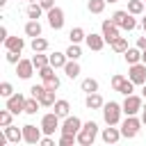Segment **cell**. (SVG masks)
<instances>
[{"mask_svg":"<svg viewBox=\"0 0 146 146\" xmlns=\"http://www.w3.org/2000/svg\"><path fill=\"white\" fill-rule=\"evenodd\" d=\"M96 137H98V123L96 121H87V123H82V130L78 132V144L91 146L96 141Z\"/></svg>","mask_w":146,"mask_h":146,"instance_id":"cell-1","label":"cell"},{"mask_svg":"<svg viewBox=\"0 0 146 146\" xmlns=\"http://www.w3.org/2000/svg\"><path fill=\"white\" fill-rule=\"evenodd\" d=\"M121 112H123V105H119V103H114V100L105 103V105H103V119H105V123H107V125H119Z\"/></svg>","mask_w":146,"mask_h":146,"instance_id":"cell-2","label":"cell"},{"mask_svg":"<svg viewBox=\"0 0 146 146\" xmlns=\"http://www.w3.org/2000/svg\"><path fill=\"white\" fill-rule=\"evenodd\" d=\"M112 21H114L121 30H128V32H132V30L137 27V21H135V16H132L128 9H119V11H114V14H112Z\"/></svg>","mask_w":146,"mask_h":146,"instance_id":"cell-3","label":"cell"},{"mask_svg":"<svg viewBox=\"0 0 146 146\" xmlns=\"http://www.w3.org/2000/svg\"><path fill=\"white\" fill-rule=\"evenodd\" d=\"M141 119H137V114H130L123 123H121V135L125 137V139H132V137H137L139 135V130H141Z\"/></svg>","mask_w":146,"mask_h":146,"instance_id":"cell-4","label":"cell"},{"mask_svg":"<svg viewBox=\"0 0 146 146\" xmlns=\"http://www.w3.org/2000/svg\"><path fill=\"white\" fill-rule=\"evenodd\" d=\"M59 128H62L59 125V116L55 112H48V114L41 116V130H43V135H55Z\"/></svg>","mask_w":146,"mask_h":146,"instance_id":"cell-5","label":"cell"},{"mask_svg":"<svg viewBox=\"0 0 146 146\" xmlns=\"http://www.w3.org/2000/svg\"><path fill=\"white\" fill-rule=\"evenodd\" d=\"M141 107H144V100H141L139 96H135V94L125 96V100H123V114H125V116L141 112Z\"/></svg>","mask_w":146,"mask_h":146,"instance_id":"cell-6","label":"cell"},{"mask_svg":"<svg viewBox=\"0 0 146 146\" xmlns=\"http://www.w3.org/2000/svg\"><path fill=\"white\" fill-rule=\"evenodd\" d=\"M119 30H121V27H119V25H116L112 18L100 23V32H103V36H105V41H107V43H112L116 36H121V34H119Z\"/></svg>","mask_w":146,"mask_h":146,"instance_id":"cell-7","label":"cell"},{"mask_svg":"<svg viewBox=\"0 0 146 146\" xmlns=\"http://www.w3.org/2000/svg\"><path fill=\"white\" fill-rule=\"evenodd\" d=\"M128 78H130L135 84H146V64H144V62L132 64L130 71H128Z\"/></svg>","mask_w":146,"mask_h":146,"instance_id":"cell-8","label":"cell"},{"mask_svg":"<svg viewBox=\"0 0 146 146\" xmlns=\"http://www.w3.org/2000/svg\"><path fill=\"white\" fill-rule=\"evenodd\" d=\"M41 137H43V130H41V128L32 125V123L23 125V141H27V144H39Z\"/></svg>","mask_w":146,"mask_h":146,"instance_id":"cell-9","label":"cell"},{"mask_svg":"<svg viewBox=\"0 0 146 146\" xmlns=\"http://www.w3.org/2000/svg\"><path fill=\"white\" fill-rule=\"evenodd\" d=\"M59 130H62L64 135H78V132L82 130V121H80L78 116H71V114H68V116L64 119V123H62Z\"/></svg>","mask_w":146,"mask_h":146,"instance_id":"cell-10","label":"cell"},{"mask_svg":"<svg viewBox=\"0 0 146 146\" xmlns=\"http://www.w3.org/2000/svg\"><path fill=\"white\" fill-rule=\"evenodd\" d=\"M48 25L52 30H62L64 27V9L62 7H52L48 11Z\"/></svg>","mask_w":146,"mask_h":146,"instance_id":"cell-11","label":"cell"},{"mask_svg":"<svg viewBox=\"0 0 146 146\" xmlns=\"http://www.w3.org/2000/svg\"><path fill=\"white\" fill-rule=\"evenodd\" d=\"M25 96L23 94H11L9 98H7V107L14 112V114H21V112H25Z\"/></svg>","mask_w":146,"mask_h":146,"instance_id":"cell-12","label":"cell"},{"mask_svg":"<svg viewBox=\"0 0 146 146\" xmlns=\"http://www.w3.org/2000/svg\"><path fill=\"white\" fill-rule=\"evenodd\" d=\"M32 73H34V64H32V59H21V62L16 64V75H18L21 80H30Z\"/></svg>","mask_w":146,"mask_h":146,"instance_id":"cell-13","label":"cell"},{"mask_svg":"<svg viewBox=\"0 0 146 146\" xmlns=\"http://www.w3.org/2000/svg\"><path fill=\"white\" fill-rule=\"evenodd\" d=\"M84 43H87V48H89V50L98 52V50H103V46H105L107 41H105V36H103V34H94V32H91V34H87Z\"/></svg>","mask_w":146,"mask_h":146,"instance_id":"cell-14","label":"cell"},{"mask_svg":"<svg viewBox=\"0 0 146 146\" xmlns=\"http://www.w3.org/2000/svg\"><path fill=\"white\" fill-rule=\"evenodd\" d=\"M100 137H103V141L105 144H116L123 135H121V128H114V125H107V128H103V132H100Z\"/></svg>","mask_w":146,"mask_h":146,"instance_id":"cell-15","label":"cell"},{"mask_svg":"<svg viewBox=\"0 0 146 146\" xmlns=\"http://www.w3.org/2000/svg\"><path fill=\"white\" fill-rule=\"evenodd\" d=\"M2 43H5L7 50H16V52H23V48H25V39L23 36H7Z\"/></svg>","mask_w":146,"mask_h":146,"instance_id":"cell-16","label":"cell"},{"mask_svg":"<svg viewBox=\"0 0 146 146\" xmlns=\"http://www.w3.org/2000/svg\"><path fill=\"white\" fill-rule=\"evenodd\" d=\"M84 105H87L89 110H103L105 100H103V96H100L98 91H94V94H87V98H84Z\"/></svg>","mask_w":146,"mask_h":146,"instance_id":"cell-17","label":"cell"},{"mask_svg":"<svg viewBox=\"0 0 146 146\" xmlns=\"http://www.w3.org/2000/svg\"><path fill=\"white\" fill-rule=\"evenodd\" d=\"M41 32H43V27H41L39 21H32V18H30V21L25 23V34H27V36H32V39H34V36H41Z\"/></svg>","mask_w":146,"mask_h":146,"instance_id":"cell-18","label":"cell"},{"mask_svg":"<svg viewBox=\"0 0 146 146\" xmlns=\"http://www.w3.org/2000/svg\"><path fill=\"white\" fill-rule=\"evenodd\" d=\"M123 57H125L128 66H132V64H139V62H141V48H128V50L123 52Z\"/></svg>","mask_w":146,"mask_h":146,"instance_id":"cell-19","label":"cell"},{"mask_svg":"<svg viewBox=\"0 0 146 146\" xmlns=\"http://www.w3.org/2000/svg\"><path fill=\"white\" fill-rule=\"evenodd\" d=\"M55 110V114L59 116V119H66L68 116V110H71V105H68V100H64V98H59V100H55V105H52Z\"/></svg>","mask_w":146,"mask_h":146,"instance_id":"cell-20","label":"cell"},{"mask_svg":"<svg viewBox=\"0 0 146 146\" xmlns=\"http://www.w3.org/2000/svg\"><path fill=\"white\" fill-rule=\"evenodd\" d=\"M43 11H46V9H43V7L39 5V2H30V5H27V9H25L27 18H32V21H39Z\"/></svg>","mask_w":146,"mask_h":146,"instance_id":"cell-21","label":"cell"},{"mask_svg":"<svg viewBox=\"0 0 146 146\" xmlns=\"http://www.w3.org/2000/svg\"><path fill=\"white\" fill-rule=\"evenodd\" d=\"M128 11L132 16H139V14L146 11V2L144 0H128Z\"/></svg>","mask_w":146,"mask_h":146,"instance_id":"cell-22","label":"cell"},{"mask_svg":"<svg viewBox=\"0 0 146 146\" xmlns=\"http://www.w3.org/2000/svg\"><path fill=\"white\" fill-rule=\"evenodd\" d=\"M66 62H68L66 52H57V50H55V52L50 55V66H55V68H64Z\"/></svg>","mask_w":146,"mask_h":146,"instance_id":"cell-23","label":"cell"},{"mask_svg":"<svg viewBox=\"0 0 146 146\" xmlns=\"http://www.w3.org/2000/svg\"><path fill=\"white\" fill-rule=\"evenodd\" d=\"M5 132H7V139H9V141H14V144L23 141V128L18 130L16 125H7V128H5Z\"/></svg>","mask_w":146,"mask_h":146,"instance_id":"cell-24","label":"cell"},{"mask_svg":"<svg viewBox=\"0 0 146 146\" xmlns=\"http://www.w3.org/2000/svg\"><path fill=\"white\" fill-rule=\"evenodd\" d=\"M64 73L73 80V78H78L80 75V64H78V59H68L66 62V66H64Z\"/></svg>","mask_w":146,"mask_h":146,"instance_id":"cell-25","label":"cell"},{"mask_svg":"<svg viewBox=\"0 0 146 146\" xmlns=\"http://www.w3.org/2000/svg\"><path fill=\"white\" fill-rule=\"evenodd\" d=\"M110 46H112V50H114V52H121V55H123V52H125V50L130 48V46H128V39H125V36H116V39H114V41H112Z\"/></svg>","mask_w":146,"mask_h":146,"instance_id":"cell-26","label":"cell"},{"mask_svg":"<svg viewBox=\"0 0 146 146\" xmlns=\"http://www.w3.org/2000/svg\"><path fill=\"white\" fill-rule=\"evenodd\" d=\"M32 64H34V68L39 71V68H43V66H48V64H50V55L34 52V57H32Z\"/></svg>","mask_w":146,"mask_h":146,"instance_id":"cell-27","label":"cell"},{"mask_svg":"<svg viewBox=\"0 0 146 146\" xmlns=\"http://www.w3.org/2000/svg\"><path fill=\"white\" fill-rule=\"evenodd\" d=\"M55 100H57V98H55V91H50V89H43V94L39 96V103H41L43 107H52Z\"/></svg>","mask_w":146,"mask_h":146,"instance_id":"cell-28","label":"cell"},{"mask_svg":"<svg viewBox=\"0 0 146 146\" xmlns=\"http://www.w3.org/2000/svg\"><path fill=\"white\" fill-rule=\"evenodd\" d=\"M80 89H82L84 94H94V91H98V80H94V78H84L82 84H80Z\"/></svg>","mask_w":146,"mask_h":146,"instance_id":"cell-29","label":"cell"},{"mask_svg":"<svg viewBox=\"0 0 146 146\" xmlns=\"http://www.w3.org/2000/svg\"><path fill=\"white\" fill-rule=\"evenodd\" d=\"M68 39H71V43H82V41L87 39V34H84L82 27H73V30L68 32Z\"/></svg>","mask_w":146,"mask_h":146,"instance_id":"cell-30","label":"cell"},{"mask_svg":"<svg viewBox=\"0 0 146 146\" xmlns=\"http://www.w3.org/2000/svg\"><path fill=\"white\" fill-rule=\"evenodd\" d=\"M30 46H32V50H34V52H46V50H48V41H46L43 36H34Z\"/></svg>","mask_w":146,"mask_h":146,"instance_id":"cell-31","label":"cell"},{"mask_svg":"<svg viewBox=\"0 0 146 146\" xmlns=\"http://www.w3.org/2000/svg\"><path fill=\"white\" fill-rule=\"evenodd\" d=\"M39 107H41L39 98H34V96H32V98H27V100H25V114H30V116H32V114H36V112H39Z\"/></svg>","mask_w":146,"mask_h":146,"instance_id":"cell-32","label":"cell"},{"mask_svg":"<svg viewBox=\"0 0 146 146\" xmlns=\"http://www.w3.org/2000/svg\"><path fill=\"white\" fill-rule=\"evenodd\" d=\"M105 0H89L87 2V9L91 11V14H103V9H105Z\"/></svg>","mask_w":146,"mask_h":146,"instance_id":"cell-33","label":"cell"},{"mask_svg":"<svg viewBox=\"0 0 146 146\" xmlns=\"http://www.w3.org/2000/svg\"><path fill=\"white\" fill-rule=\"evenodd\" d=\"M66 57H68V59H80V57H82V48H80V43H71V46L66 48Z\"/></svg>","mask_w":146,"mask_h":146,"instance_id":"cell-34","label":"cell"},{"mask_svg":"<svg viewBox=\"0 0 146 146\" xmlns=\"http://www.w3.org/2000/svg\"><path fill=\"white\" fill-rule=\"evenodd\" d=\"M11 116H14V112H11L9 107H5V110H0V125H2V128H7V125H11Z\"/></svg>","mask_w":146,"mask_h":146,"instance_id":"cell-35","label":"cell"},{"mask_svg":"<svg viewBox=\"0 0 146 146\" xmlns=\"http://www.w3.org/2000/svg\"><path fill=\"white\" fill-rule=\"evenodd\" d=\"M59 84H62V82H59V78H57V75H52V78L43 80V87H46V89H50V91H57V89H59Z\"/></svg>","mask_w":146,"mask_h":146,"instance_id":"cell-36","label":"cell"},{"mask_svg":"<svg viewBox=\"0 0 146 146\" xmlns=\"http://www.w3.org/2000/svg\"><path fill=\"white\" fill-rule=\"evenodd\" d=\"M135 91V82L130 80V78H125V82L121 84V89H119V94H123V96H130Z\"/></svg>","mask_w":146,"mask_h":146,"instance_id":"cell-37","label":"cell"},{"mask_svg":"<svg viewBox=\"0 0 146 146\" xmlns=\"http://www.w3.org/2000/svg\"><path fill=\"white\" fill-rule=\"evenodd\" d=\"M55 71H57V68L48 64V66H43V68H39V78H41V80H48V78H52V75H55Z\"/></svg>","mask_w":146,"mask_h":146,"instance_id":"cell-38","label":"cell"},{"mask_svg":"<svg viewBox=\"0 0 146 146\" xmlns=\"http://www.w3.org/2000/svg\"><path fill=\"white\" fill-rule=\"evenodd\" d=\"M78 141V135H64L62 132V137H59V146H73Z\"/></svg>","mask_w":146,"mask_h":146,"instance_id":"cell-39","label":"cell"},{"mask_svg":"<svg viewBox=\"0 0 146 146\" xmlns=\"http://www.w3.org/2000/svg\"><path fill=\"white\" fill-rule=\"evenodd\" d=\"M11 94H14V87H11V82H2V84H0V96H2V98H9Z\"/></svg>","mask_w":146,"mask_h":146,"instance_id":"cell-40","label":"cell"},{"mask_svg":"<svg viewBox=\"0 0 146 146\" xmlns=\"http://www.w3.org/2000/svg\"><path fill=\"white\" fill-rule=\"evenodd\" d=\"M7 62L16 66V64L21 62V52H16V50H7Z\"/></svg>","mask_w":146,"mask_h":146,"instance_id":"cell-41","label":"cell"},{"mask_svg":"<svg viewBox=\"0 0 146 146\" xmlns=\"http://www.w3.org/2000/svg\"><path fill=\"white\" fill-rule=\"evenodd\" d=\"M123 82H125V78H123V75H114V78H112V89H114V91H119Z\"/></svg>","mask_w":146,"mask_h":146,"instance_id":"cell-42","label":"cell"},{"mask_svg":"<svg viewBox=\"0 0 146 146\" xmlns=\"http://www.w3.org/2000/svg\"><path fill=\"white\" fill-rule=\"evenodd\" d=\"M43 89H46L43 84H32V87H30V94H32L34 98H39V96L43 94Z\"/></svg>","mask_w":146,"mask_h":146,"instance_id":"cell-43","label":"cell"},{"mask_svg":"<svg viewBox=\"0 0 146 146\" xmlns=\"http://www.w3.org/2000/svg\"><path fill=\"white\" fill-rule=\"evenodd\" d=\"M39 144L41 146H55V139H52V135H46V137H41Z\"/></svg>","mask_w":146,"mask_h":146,"instance_id":"cell-44","label":"cell"},{"mask_svg":"<svg viewBox=\"0 0 146 146\" xmlns=\"http://www.w3.org/2000/svg\"><path fill=\"white\" fill-rule=\"evenodd\" d=\"M39 5H41L46 11H50V9L55 7V0H39Z\"/></svg>","mask_w":146,"mask_h":146,"instance_id":"cell-45","label":"cell"},{"mask_svg":"<svg viewBox=\"0 0 146 146\" xmlns=\"http://www.w3.org/2000/svg\"><path fill=\"white\" fill-rule=\"evenodd\" d=\"M137 48H141V50L146 48V34L144 36H137Z\"/></svg>","mask_w":146,"mask_h":146,"instance_id":"cell-46","label":"cell"},{"mask_svg":"<svg viewBox=\"0 0 146 146\" xmlns=\"http://www.w3.org/2000/svg\"><path fill=\"white\" fill-rule=\"evenodd\" d=\"M7 36H9V34H7V27H5V25H2V27H0V41H5V39H7Z\"/></svg>","mask_w":146,"mask_h":146,"instance_id":"cell-47","label":"cell"},{"mask_svg":"<svg viewBox=\"0 0 146 146\" xmlns=\"http://www.w3.org/2000/svg\"><path fill=\"white\" fill-rule=\"evenodd\" d=\"M141 123H144V125H146V105H144V107H141Z\"/></svg>","mask_w":146,"mask_h":146,"instance_id":"cell-48","label":"cell"},{"mask_svg":"<svg viewBox=\"0 0 146 146\" xmlns=\"http://www.w3.org/2000/svg\"><path fill=\"white\" fill-rule=\"evenodd\" d=\"M141 62H144V64H146V48H144V50H141Z\"/></svg>","mask_w":146,"mask_h":146,"instance_id":"cell-49","label":"cell"},{"mask_svg":"<svg viewBox=\"0 0 146 146\" xmlns=\"http://www.w3.org/2000/svg\"><path fill=\"white\" fill-rule=\"evenodd\" d=\"M141 96H144V100H146V84H144V89H141Z\"/></svg>","mask_w":146,"mask_h":146,"instance_id":"cell-50","label":"cell"},{"mask_svg":"<svg viewBox=\"0 0 146 146\" xmlns=\"http://www.w3.org/2000/svg\"><path fill=\"white\" fill-rule=\"evenodd\" d=\"M105 2H107V5H114V2H119V0H105Z\"/></svg>","mask_w":146,"mask_h":146,"instance_id":"cell-51","label":"cell"},{"mask_svg":"<svg viewBox=\"0 0 146 146\" xmlns=\"http://www.w3.org/2000/svg\"><path fill=\"white\" fill-rule=\"evenodd\" d=\"M141 27H144V32H146V18H144V21H141Z\"/></svg>","mask_w":146,"mask_h":146,"instance_id":"cell-52","label":"cell"},{"mask_svg":"<svg viewBox=\"0 0 146 146\" xmlns=\"http://www.w3.org/2000/svg\"><path fill=\"white\" fill-rule=\"evenodd\" d=\"M5 5H7V0H0V7H5Z\"/></svg>","mask_w":146,"mask_h":146,"instance_id":"cell-53","label":"cell"},{"mask_svg":"<svg viewBox=\"0 0 146 146\" xmlns=\"http://www.w3.org/2000/svg\"><path fill=\"white\" fill-rule=\"evenodd\" d=\"M27 2H39V0H27Z\"/></svg>","mask_w":146,"mask_h":146,"instance_id":"cell-54","label":"cell"},{"mask_svg":"<svg viewBox=\"0 0 146 146\" xmlns=\"http://www.w3.org/2000/svg\"><path fill=\"white\" fill-rule=\"evenodd\" d=\"M144 2H146V0H144Z\"/></svg>","mask_w":146,"mask_h":146,"instance_id":"cell-55","label":"cell"},{"mask_svg":"<svg viewBox=\"0 0 146 146\" xmlns=\"http://www.w3.org/2000/svg\"><path fill=\"white\" fill-rule=\"evenodd\" d=\"M144 14H146V11H144Z\"/></svg>","mask_w":146,"mask_h":146,"instance_id":"cell-56","label":"cell"}]
</instances>
